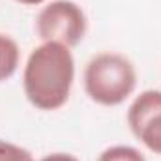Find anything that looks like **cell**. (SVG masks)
Returning <instances> with one entry per match:
<instances>
[{"mask_svg": "<svg viewBox=\"0 0 161 161\" xmlns=\"http://www.w3.org/2000/svg\"><path fill=\"white\" fill-rule=\"evenodd\" d=\"M97 161H146V159L137 148L125 146V144H116V146H111V148L103 150L99 154Z\"/></svg>", "mask_w": 161, "mask_h": 161, "instance_id": "cell-6", "label": "cell"}, {"mask_svg": "<svg viewBox=\"0 0 161 161\" xmlns=\"http://www.w3.org/2000/svg\"><path fill=\"white\" fill-rule=\"evenodd\" d=\"M21 51L17 41L6 34H0V82L13 77L19 68Z\"/></svg>", "mask_w": 161, "mask_h": 161, "instance_id": "cell-5", "label": "cell"}, {"mask_svg": "<svg viewBox=\"0 0 161 161\" xmlns=\"http://www.w3.org/2000/svg\"><path fill=\"white\" fill-rule=\"evenodd\" d=\"M73 80L75 60L71 49L58 41H43L26 60L23 90L36 109L56 111L68 103Z\"/></svg>", "mask_w": 161, "mask_h": 161, "instance_id": "cell-1", "label": "cell"}, {"mask_svg": "<svg viewBox=\"0 0 161 161\" xmlns=\"http://www.w3.org/2000/svg\"><path fill=\"white\" fill-rule=\"evenodd\" d=\"M0 161H34V156L26 148L0 139Z\"/></svg>", "mask_w": 161, "mask_h": 161, "instance_id": "cell-7", "label": "cell"}, {"mask_svg": "<svg viewBox=\"0 0 161 161\" xmlns=\"http://www.w3.org/2000/svg\"><path fill=\"white\" fill-rule=\"evenodd\" d=\"M82 82L92 101L103 107H116L135 92L137 69L120 53H99L86 64Z\"/></svg>", "mask_w": 161, "mask_h": 161, "instance_id": "cell-2", "label": "cell"}, {"mask_svg": "<svg viewBox=\"0 0 161 161\" xmlns=\"http://www.w3.org/2000/svg\"><path fill=\"white\" fill-rule=\"evenodd\" d=\"M127 125L150 152L161 156V90H144L133 99Z\"/></svg>", "mask_w": 161, "mask_h": 161, "instance_id": "cell-4", "label": "cell"}, {"mask_svg": "<svg viewBox=\"0 0 161 161\" xmlns=\"http://www.w3.org/2000/svg\"><path fill=\"white\" fill-rule=\"evenodd\" d=\"M86 28L82 8L71 0H53L36 17V32L41 41H58L69 49L82 41Z\"/></svg>", "mask_w": 161, "mask_h": 161, "instance_id": "cell-3", "label": "cell"}, {"mask_svg": "<svg viewBox=\"0 0 161 161\" xmlns=\"http://www.w3.org/2000/svg\"><path fill=\"white\" fill-rule=\"evenodd\" d=\"M15 2L23 4V6H40V4L45 2V0H15Z\"/></svg>", "mask_w": 161, "mask_h": 161, "instance_id": "cell-9", "label": "cell"}, {"mask_svg": "<svg viewBox=\"0 0 161 161\" xmlns=\"http://www.w3.org/2000/svg\"><path fill=\"white\" fill-rule=\"evenodd\" d=\"M38 161H79L75 156H71V154H64V152H54V154H47V156H43L41 159Z\"/></svg>", "mask_w": 161, "mask_h": 161, "instance_id": "cell-8", "label": "cell"}]
</instances>
